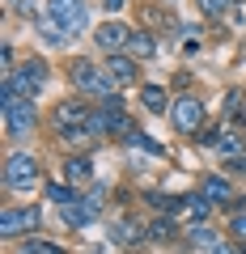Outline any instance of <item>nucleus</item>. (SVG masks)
I'll return each mask as SVG.
<instances>
[{
	"label": "nucleus",
	"mask_w": 246,
	"mask_h": 254,
	"mask_svg": "<svg viewBox=\"0 0 246 254\" xmlns=\"http://www.w3.org/2000/svg\"><path fill=\"white\" fill-rule=\"evenodd\" d=\"M43 81H47V64L30 60L26 68H17V72L4 76V85H0V106H13V102H21V98H34V93L43 89Z\"/></svg>",
	"instance_id": "obj_1"
},
{
	"label": "nucleus",
	"mask_w": 246,
	"mask_h": 254,
	"mask_svg": "<svg viewBox=\"0 0 246 254\" xmlns=\"http://www.w3.org/2000/svg\"><path fill=\"white\" fill-rule=\"evenodd\" d=\"M136 123H128V110H123V98L119 93H110L106 102H102V110H93L89 119V131L93 136H128Z\"/></svg>",
	"instance_id": "obj_2"
},
{
	"label": "nucleus",
	"mask_w": 246,
	"mask_h": 254,
	"mask_svg": "<svg viewBox=\"0 0 246 254\" xmlns=\"http://www.w3.org/2000/svg\"><path fill=\"white\" fill-rule=\"evenodd\" d=\"M68 76H73V85H77L81 93H93L98 102H106L110 93H115V81H110V72H102L93 60H73Z\"/></svg>",
	"instance_id": "obj_3"
},
{
	"label": "nucleus",
	"mask_w": 246,
	"mask_h": 254,
	"mask_svg": "<svg viewBox=\"0 0 246 254\" xmlns=\"http://www.w3.org/2000/svg\"><path fill=\"white\" fill-rule=\"evenodd\" d=\"M47 17H51L55 26L64 30L68 38L81 34L85 21H89V17H85V4H81V0H47Z\"/></svg>",
	"instance_id": "obj_4"
},
{
	"label": "nucleus",
	"mask_w": 246,
	"mask_h": 254,
	"mask_svg": "<svg viewBox=\"0 0 246 254\" xmlns=\"http://www.w3.org/2000/svg\"><path fill=\"white\" fill-rule=\"evenodd\" d=\"M34 182H38V157L13 153L9 161H4V187L9 190H30Z\"/></svg>",
	"instance_id": "obj_5"
},
{
	"label": "nucleus",
	"mask_w": 246,
	"mask_h": 254,
	"mask_svg": "<svg viewBox=\"0 0 246 254\" xmlns=\"http://www.w3.org/2000/svg\"><path fill=\"white\" fill-rule=\"evenodd\" d=\"M170 119H174V127L178 131H187V136H195L204 127V102L200 98H178L170 106Z\"/></svg>",
	"instance_id": "obj_6"
},
{
	"label": "nucleus",
	"mask_w": 246,
	"mask_h": 254,
	"mask_svg": "<svg viewBox=\"0 0 246 254\" xmlns=\"http://www.w3.org/2000/svg\"><path fill=\"white\" fill-rule=\"evenodd\" d=\"M89 119H93V110L85 106V102H60L55 106V127H60V136H68V131H81V127H89Z\"/></svg>",
	"instance_id": "obj_7"
},
{
	"label": "nucleus",
	"mask_w": 246,
	"mask_h": 254,
	"mask_svg": "<svg viewBox=\"0 0 246 254\" xmlns=\"http://www.w3.org/2000/svg\"><path fill=\"white\" fill-rule=\"evenodd\" d=\"M38 208H4L0 212V233L4 237H17V233H30V229H38Z\"/></svg>",
	"instance_id": "obj_8"
},
{
	"label": "nucleus",
	"mask_w": 246,
	"mask_h": 254,
	"mask_svg": "<svg viewBox=\"0 0 246 254\" xmlns=\"http://www.w3.org/2000/svg\"><path fill=\"white\" fill-rule=\"evenodd\" d=\"M34 102L30 98H21V102H13V106H4V131L9 136H26V131H34Z\"/></svg>",
	"instance_id": "obj_9"
},
{
	"label": "nucleus",
	"mask_w": 246,
	"mask_h": 254,
	"mask_svg": "<svg viewBox=\"0 0 246 254\" xmlns=\"http://www.w3.org/2000/svg\"><path fill=\"white\" fill-rule=\"evenodd\" d=\"M200 190L208 195L212 203H221V208H238V203H242V195H238V190L229 187V182L221 178V174H208V178L200 182Z\"/></svg>",
	"instance_id": "obj_10"
},
{
	"label": "nucleus",
	"mask_w": 246,
	"mask_h": 254,
	"mask_svg": "<svg viewBox=\"0 0 246 254\" xmlns=\"http://www.w3.org/2000/svg\"><path fill=\"white\" fill-rule=\"evenodd\" d=\"M132 43V26H123V21H106V26H98V47L102 51H119V47Z\"/></svg>",
	"instance_id": "obj_11"
},
{
	"label": "nucleus",
	"mask_w": 246,
	"mask_h": 254,
	"mask_svg": "<svg viewBox=\"0 0 246 254\" xmlns=\"http://www.w3.org/2000/svg\"><path fill=\"white\" fill-rule=\"evenodd\" d=\"M106 72H110V81H115V85H132V81H136V76H140V64L136 60H132V55H110V60H106Z\"/></svg>",
	"instance_id": "obj_12"
},
{
	"label": "nucleus",
	"mask_w": 246,
	"mask_h": 254,
	"mask_svg": "<svg viewBox=\"0 0 246 254\" xmlns=\"http://www.w3.org/2000/svg\"><path fill=\"white\" fill-rule=\"evenodd\" d=\"M60 216H64V225H73V229H85L93 216H98V212H93L85 199H73V203H64V208H60Z\"/></svg>",
	"instance_id": "obj_13"
},
{
	"label": "nucleus",
	"mask_w": 246,
	"mask_h": 254,
	"mask_svg": "<svg viewBox=\"0 0 246 254\" xmlns=\"http://www.w3.org/2000/svg\"><path fill=\"white\" fill-rule=\"evenodd\" d=\"M123 144H128V148H140V153H149V157H162V153H165V148H162V144H153V140H149L140 127H132L128 136H123Z\"/></svg>",
	"instance_id": "obj_14"
},
{
	"label": "nucleus",
	"mask_w": 246,
	"mask_h": 254,
	"mask_svg": "<svg viewBox=\"0 0 246 254\" xmlns=\"http://www.w3.org/2000/svg\"><path fill=\"white\" fill-rule=\"evenodd\" d=\"M140 102H145V110H153V115H165V89L162 85H145V89H140Z\"/></svg>",
	"instance_id": "obj_15"
},
{
	"label": "nucleus",
	"mask_w": 246,
	"mask_h": 254,
	"mask_svg": "<svg viewBox=\"0 0 246 254\" xmlns=\"http://www.w3.org/2000/svg\"><path fill=\"white\" fill-rule=\"evenodd\" d=\"M128 51L136 55V60H149V55L157 51V43H153V34H145V30H136V34H132V43H128Z\"/></svg>",
	"instance_id": "obj_16"
},
{
	"label": "nucleus",
	"mask_w": 246,
	"mask_h": 254,
	"mask_svg": "<svg viewBox=\"0 0 246 254\" xmlns=\"http://www.w3.org/2000/svg\"><path fill=\"white\" fill-rule=\"evenodd\" d=\"M182 208L191 212L195 220H204V216H208V212H212V199H208V195H204V190H200V195H182Z\"/></svg>",
	"instance_id": "obj_17"
},
{
	"label": "nucleus",
	"mask_w": 246,
	"mask_h": 254,
	"mask_svg": "<svg viewBox=\"0 0 246 254\" xmlns=\"http://www.w3.org/2000/svg\"><path fill=\"white\" fill-rule=\"evenodd\" d=\"M64 174H68L73 182H81V178H89V174H93V165H89V157L77 153V157H68V161H64Z\"/></svg>",
	"instance_id": "obj_18"
},
{
	"label": "nucleus",
	"mask_w": 246,
	"mask_h": 254,
	"mask_svg": "<svg viewBox=\"0 0 246 254\" xmlns=\"http://www.w3.org/2000/svg\"><path fill=\"white\" fill-rule=\"evenodd\" d=\"M17 254H64V246H55V242H43V237H26Z\"/></svg>",
	"instance_id": "obj_19"
},
{
	"label": "nucleus",
	"mask_w": 246,
	"mask_h": 254,
	"mask_svg": "<svg viewBox=\"0 0 246 254\" xmlns=\"http://www.w3.org/2000/svg\"><path fill=\"white\" fill-rule=\"evenodd\" d=\"M191 242L200 246V250H212V246H221V237L212 233V229L204 225V220H195V225H191Z\"/></svg>",
	"instance_id": "obj_20"
},
{
	"label": "nucleus",
	"mask_w": 246,
	"mask_h": 254,
	"mask_svg": "<svg viewBox=\"0 0 246 254\" xmlns=\"http://www.w3.org/2000/svg\"><path fill=\"white\" fill-rule=\"evenodd\" d=\"M149 203H153L157 212H165V216H170V212L182 208V195H162V190H153V195H149Z\"/></svg>",
	"instance_id": "obj_21"
},
{
	"label": "nucleus",
	"mask_w": 246,
	"mask_h": 254,
	"mask_svg": "<svg viewBox=\"0 0 246 254\" xmlns=\"http://www.w3.org/2000/svg\"><path fill=\"white\" fill-rule=\"evenodd\" d=\"M47 195H51V199L60 203V208H64V203H73V199H81V195H77V190L68 187V182H47Z\"/></svg>",
	"instance_id": "obj_22"
},
{
	"label": "nucleus",
	"mask_w": 246,
	"mask_h": 254,
	"mask_svg": "<svg viewBox=\"0 0 246 254\" xmlns=\"http://www.w3.org/2000/svg\"><path fill=\"white\" fill-rule=\"evenodd\" d=\"M221 153H225L229 161H234V157H246V144H242V136H238V131H225V136H221Z\"/></svg>",
	"instance_id": "obj_23"
},
{
	"label": "nucleus",
	"mask_w": 246,
	"mask_h": 254,
	"mask_svg": "<svg viewBox=\"0 0 246 254\" xmlns=\"http://www.w3.org/2000/svg\"><path fill=\"white\" fill-rule=\"evenodd\" d=\"M115 237H119V242H140L145 229H140L136 220H119V225H115Z\"/></svg>",
	"instance_id": "obj_24"
},
{
	"label": "nucleus",
	"mask_w": 246,
	"mask_h": 254,
	"mask_svg": "<svg viewBox=\"0 0 246 254\" xmlns=\"http://www.w3.org/2000/svg\"><path fill=\"white\" fill-rule=\"evenodd\" d=\"M174 229H178V225H174L170 216H162V220H153V229H149V237H153V242H170V237H174Z\"/></svg>",
	"instance_id": "obj_25"
},
{
	"label": "nucleus",
	"mask_w": 246,
	"mask_h": 254,
	"mask_svg": "<svg viewBox=\"0 0 246 254\" xmlns=\"http://www.w3.org/2000/svg\"><path fill=\"white\" fill-rule=\"evenodd\" d=\"M195 4H200V13H208V17H221V13H229L234 0H195Z\"/></svg>",
	"instance_id": "obj_26"
},
{
	"label": "nucleus",
	"mask_w": 246,
	"mask_h": 254,
	"mask_svg": "<svg viewBox=\"0 0 246 254\" xmlns=\"http://www.w3.org/2000/svg\"><path fill=\"white\" fill-rule=\"evenodd\" d=\"M229 229H234V237H242V242H246V212H242V216H234V220H229Z\"/></svg>",
	"instance_id": "obj_27"
},
{
	"label": "nucleus",
	"mask_w": 246,
	"mask_h": 254,
	"mask_svg": "<svg viewBox=\"0 0 246 254\" xmlns=\"http://www.w3.org/2000/svg\"><path fill=\"white\" fill-rule=\"evenodd\" d=\"M208 254H238V250H229V246H225V242H221V246H212V250H208Z\"/></svg>",
	"instance_id": "obj_28"
},
{
	"label": "nucleus",
	"mask_w": 246,
	"mask_h": 254,
	"mask_svg": "<svg viewBox=\"0 0 246 254\" xmlns=\"http://www.w3.org/2000/svg\"><path fill=\"white\" fill-rule=\"evenodd\" d=\"M123 4H128V0H106V9L115 13V9H123Z\"/></svg>",
	"instance_id": "obj_29"
}]
</instances>
